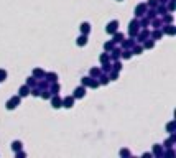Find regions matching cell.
Segmentation results:
<instances>
[{
  "instance_id": "4",
  "label": "cell",
  "mask_w": 176,
  "mask_h": 158,
  "mask_svg": "<svg viewBox=\"0 0 176 158\" xmlns=\"http://www.w3.org/2000/svg\"><path fill=\"white\" fill-rule=\"evenodd\" d=\"M89 30H91L89 23H82V25H81V31L84 33V35H87V33H89Z\"/></svg>"
},
{
  "instance_id": "17",
  "label": "cell",
  "mask_w": 176,
  "mask_h": 158,
  "mask_svg": "<svg viewBox=\"0 0 176 158\" xmlns=\"http://www.w3.org/2000/svg\"><path fill=\"white\" fill-rule=\"evenodd\" d=\"M91 74H92V76H97V74H99V69H92Z\"/></svg>"
},
{
  "instance_id": "14",
  "label": "cell",
  "mask_w": 176,
  "mask_h": 158,
  "mask_svg": "<svg viewBox=\"0 0 176 158\" xmlns=\"http://www.w3.org/2000/svg\"><path fill=\"white\" fill-rule=\"evenodd\" d=\"M120 155H122V157H124V155H125V157H128L130 153H128V150H122V151H120Z\"/></svg>"
},
{
  "instance_id": "21",
  "label": "cell",
  "mask_w": 176,
  "mask_h": 158,
  "mask_svg": "<svg viewBox=\"0 0 176 158\" xmlns=\"http://www.w3.org/2000/svg\"><path fill=\"white\" fill-rule=\"evenodd\" d=\"M147 48H153V41H148V43H147Z\"/></svg>"
},
{
  "instance_id": "16",
  "label": "cell",
  "mask_w": 176,
  "mask_h": 158,
  "mask_svg": "<svg viewBox=\"0 0 176 158\" xmlns=\"http://www.w3.org/2000/svg\"><path fill=\"white\" fill-rule=\"evenodd\" d=\"M173 129H175V122H171V124H168V130H173Z\"/></svg>"
},
{
  "instance_id": "18",
  "label": "cell",
  "mask_w": 176,
  "mask_h": 158,
  "mask_svg": "<svg viewBox=\"0 0 176 158\" xmlns=\"http://www.w3.org/2000/svg\"><path fill=\"white\" fill-rule=\"evenodd\" d=\"M89 82H91V81H89V78H86V79H82V86H84V84H89Z\"/></svg>"
},
{
  "instance_id": "3",
  "label": "cell",
  "mask_w": 176,
  "mask_h": 158,
  "mask_svg": "<svg viewBox=\"0 0 176 158\" xmlns=\"http://www.w3.org/2000/svg\"><path fill=\"white\" fill-rule=\"evenodd\" d=\"M63 104H64V107H68V109H69V107H72V104H74V99H72V97H66Z\"/></svg>"
},
{
  "instance_id": "2",
  "label": "cell",
  "mask_w": 176,
  "mask_h": 158,
  "mask_svg": "<svg viewBox=\"0 0 176 158\" xmlns=\"http://www.w3.org/2000/svg\"><path fill=\"white\" fill-rule=\"evenodd\" d=\"M15 104H20V97H18V96H17V97H13L12 100L7 104V109H13V107H15Z\"/></svg>"
},
{
  "instance_id": "5",
  "label": "cell",
  "mask_w": 176,
  "mask_h": 158,
  "mask_svg": "<svg viewBox=\"0 0 176 158\" xmlns=\"http://www.w3.org/2000/svg\"><path fill=\"white\" fill-rule=\"evenodd\" d=\"M84 87H78V89H76V94H74V96H76V97H82V96H84Z\"/></svg>"
},
{
  "instance_id": "12",
  "label": "cell",
  "mask_w": 176,
  "mask_h": 158,
  "mask_svg": "<svg viewBox=\"0 0 176 158\" xmlns=\"http://www.w3.org/2000/svg\"><path fill=\"white\" fill-rule=\"evenodd\" d=\"M166 33H168V35H173V33H175V28H173V26L166 28Z\"/></svg>"
},
{
  "instance_id": "10",
  "label": "cell",
  "mask_w": 176,
  "mask_h": 158,
  "mask_svg": "<svg viewBox=\"0 0 176 158\" xmlns=\"http://www.w3.org/2000/svg\"><path fill=\"white\" fill-rule=\"evenodd\" d=\"M21 148V143L20 142H13V150H20Z\"/></svg>"
},
{
  "instance_id": "11",
  "label": "cell",
  "mask_w": 176,
  "mask_h": 158,
  "mask_svg": "<svg viewBox=\"0 0 176 158\" xmlns=\"http://www.w3.org/2000/svg\"><path fill=\"white\" fill-rule=\"evenodd\" d=\"M20 94H21V96H26V94H28V87H21V89H20Z\"/></svg>"
},
{
  "instance_id": "7",
  "label": "cell",
  "mask_w": 176,
  "mask_h": 158,
  "mask_svg": "<svg viewBox=\"0 0 176 158\" xmlns=\"http://www.w3.org/2000/svg\"><path fill=\"white\" fill-rule=\"evenodd\" d=\"M61 105H63V102H61V100H59V99H53V107H56V109H58V107H61Z\"/></svg>"
},
{
  "instance_id": "20",
  "label": "cell",
  "mask_w": 176,
  "mask_h": 158,
  "mask_svg": "<svg viewBox=\"0 0 176 158\" xmlns=\"http://www.w3.org/2000/svg\"><path fill=\"white\" fill-rule=\"evenodd\" d=\"M41 96H43V99H48V97H50V94H48V92H43Z\"/></svg>"
},
{
  "instance_id": "8",
  "label": "cell",
  "mask_w": 176,
  "mask_h": 158,
  "mask_svg": "<svg viewBox=\"0 0 176 158\" xmlns=\"http://www.w3.org/2000/svg\"><path fill=\"white\" fill-rule=\"evenodd\" d=\"M86 43H87V38H86V35H84V36H81V38L78 40V45H79V46L86 45Z\"/></svg>"
},
{
  "instance_id": "13",
  "label": "cell",
  "mask_w": 176,
  "mask_h": 158,
  "mask_svg": "<svg viewBox=\"0 0 176 158\" xmlns=\"http://www.w3.org/2000/svg\"><path fill=\"white\" fill-rule=\"evenodd\" d=\"M48 78H50V81H56V74H48Z\"/></svg>"
},
{
  "instance_id": "15",
  "label": "cell",
  "mask_w": 176,
  "mask_h": 158,
  "mask_svg": "<svg viewBox=\"0 0 176 158\" xmlns=\"http://www.w3.org/2000/svg\"><path fill=\"white\" fill-rule=\"evenodd\" d=\"M58 91H59V86H56V84H54V86H53V94H56Z\"/></svg>"
},
{
  "instance_id": "1",
  "label": "cell",
  "mask_w": 176,
  "mask_h": 158,
  "mask_svg": "<svg viewBox=\"0 0 176 158\" xmlns=\"http://www.w3.org/2000/svg\"><path fill=\"white\" fill-rule=\"evenodd\" d=\"M117 26H118V21H112V23L107 25L105 30H107V33H115V31H117Z\"/></svg>"
},
{
  "instance_id": "9",
  "label": "cell",
  "mask_w": 176,
  "mask_h": 158,
  "mask_svg": "<svg viewBox=\"0 0 176 158\" xmlns=\"http://www.w3.org/2000/svg\"><path fill=\"white\" fill-rule=\"evenodd\" d=\"M5 78H7V72L3 69H0V81H5Z\"/></svg>"
},
{
  "instance_id": "19",
  "label": "cell",
  "mask_w": 176,
  "mask_h": 158,
  "mask_svg": "<svg viewBox=\"0 0 176 158\" xmlns=\"http://www.w3.org/2000/svg\"><path fill=\"white\" fill-rule=\"evenodd\" d=\"M105 50H112V43H105Z\"/></svg>"
},
{
  "instance_id": "6",
  "label": "cell",
  "mask_w": 176,
  "mask_h": 158,
  "mask_svg": "<svg viewBox=\"0 0 176 158\" xmlns=\"http://www.w3.org/2000/svg\"><path fill=\"white\" fill-rule=\"evenodd\" d=\"M143 12H145V5H138L137 8H135V13H137V15H143Z\"/></svg>"
}]
</instances>
